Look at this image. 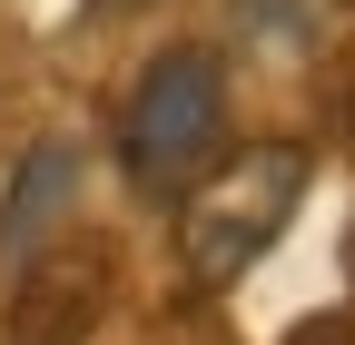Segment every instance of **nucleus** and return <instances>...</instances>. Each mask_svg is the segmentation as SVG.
<instances>
[{
    "label": "nucleus",
    "mask_w": 355,
    "mask_h": 345,
    "mask_svg": "<svg viewBox=\"0 0 355 345\" xmlns=\"http://www.w3.org/2000/svg\"><path fill=\"white\" fill-rule=\"evenodd\" d=\"M69 188H79V148H69V139L30 148V158H20L10 207H0V256H40V227H50L60 207H69Z\"/></svg>",
    "instance_id": "7ed1b4c3"
},
{
    "label": "nucleus",
    "mask_w": 355,
    "mask_h": 345,
    "mask_svg": "<svg viewBox=\"0 0 355 345\" xmlns=\"http://www.w3.org/2000/svg\"><path fill=\"white\" fill-rule=\"evenodd\" d=\"M306 207V148L266 139V148H237L227 168H198L178 188V276L198 296H227L266 247L286 237V218Z\"/></svg>",
    "instance_id": "f257e3e1"
},
{
    "label": "nucleus",
    "mask_w": 355,
    "mask_h": 345,
    "mask_svg": "<svg viewBox=\"0 0 355 345\" xmlns=\"http://www.w3.org/2000/svg\"><path fill=\"white\" fill-rule=\"evenodd\" d=\"M217 139H227V69H217V50H198V39H168V50L139 69L128 109H119V168H128V188L178 197L217 158Z\"/></svg>",
    "instance_id": "f03ea898"
}]
</instances>
